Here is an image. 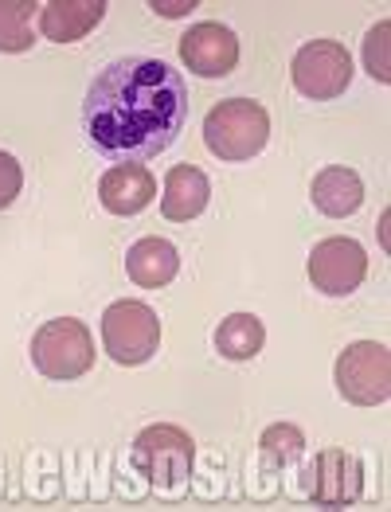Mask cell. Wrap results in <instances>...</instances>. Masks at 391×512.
I'll use <instances>...</instances> for the list:
<instances>
[{
	"instance_id": "1",
	"label": "cell",
	"mask_w": 391,
	"mask_h": 512,
	"mask_svg": "<svg viewBox=\"0 0 391 512\" xmlns=\"http://www.w3.org/2000/svg\"><path fill=\"white\" fill-rule=\"evenodd\" d=\"M188 122V86L165 59L126 55L98 71L83 102L90 145L118 161L137 165L165 153Z\"/></svg>"
},
{
	"instance_id": "2",
	"label": "cell",
	"mask_w": 391,
	"mask_h": 512,
	"mask_svg": "<svg viewBox=\"0 0 391 512\" xmlns=\"http://www.w3.org/2000/svg\"><path fill=\"white\" fill-rule=\"evenodd\" d=\"M270 141V114L255 98H227L204 118V145L219 161H251Z\"/></svg>"
},
{
	"instance_id": "3",
	"label": "cell",
	"mask_w": 391,
	"mask_h": 512,
	"mask_svg": "<svg viewBox=\"0 0 391 512\" xmlns=\"http://www.w3.org/2000/svg\"><path fill=\"white\" fill-rule=\"evenodd\" d=\"M196 462V442L184 427L157 423L133 438V466L157 489H180Z\"/></svg>"
},
{
	"instance_id": "4",
	"label": "cell",
	"mask_w": 391,
	"mask_h": 512,
	"mask_svg": "<svg viewBox=\"0 0 391 512\" xmlns=\"http://www.w3.org/2000/svg\"><path fill=\"white\" fill-rule=\"evenodd\" d=\"M32 364L47 380H79L94 368V341L90 329L75 317L44 321L32 337Z\"/></svg>"
},
{
	"instance_id": "5",
	"label": "cell",
	"mask_w": 391,
	"mask_h": 512,
	"mask_svg": "<svg viewBox=\"0 0 391 512\" xmlns=\"http://www.w3.org/2000/svg\"><path fill=\"white\" fill-rule=\"evenodd\" d=\"M102 344L106 356L122 368L145 364L161 344V321L145 301H114L102 313Z\"/></svg>"
},
{
	"instance_id": "6",
	"label": "cell",
	"mask_w": 391,
	"mask_h": 512,
	"mask_svg": "<svg viewBox=\"0 0 391 512\" xmlns=\"http://www.w3.org/2000/svg\"><path fill=\"white\" fill-rule=\"evenodd\" d=\"M337 391L352 407H380L391 395V352L376 341L348 344L337 356Z\"/></svg>"
},
{
	"instance_id": "7",
	"label": "cell",
	"mask_w": 391,
	"mask_h": 512,
	"mask_svg": "<svg viewBox=\"0 0 391 512\" xmlns=\"http://www.w3.org/2000/svg\"><path fill=\"white\" fill-rule=\"evenodd\" d=\"M290 75L298 94L313 98V102H329L337 94H345L352 83V55L345 43L337 40H313L290 63Z\"/></svg>"
},
{
	"instance_id": "8",
	"label": "cell",
	"mask_w": 391,
	"mask_h": 512,
	"mask_svg": "<svg viewBox=\"0 0 391 512\" xmlns=\"http://www.w3.org/2000/svg\"><path fill=\"white\" fill-rule=\"evenodd\" d=\"M368 274V255L356 239H321L309 255V282L329 298H348Z\"/></svg>"
},
{
	"instance_id": "9",
	"label": "cell",
	"mask_w": 391,
	"mask_h": 512,
	"mask_svg": "<svg viewBox=\"0 0 391 512\" xmlns=\"http://www.w3.org/2000/svg\"><path fill=\"white\" fill-rule=\"evenodd\" d=\"M180 59L200 79H227L239 63V40L227 24L208 20L188 28V36H180Z\"/></svg>"
},
{
	"instance_id": "10",
	"label": "cell",
	"mask_w": 391,
	"mask_h": 512,
	"mask_svg": "<svg viewBox=\"0 0 391 512\" xmlns=\"http://www.w3.org/2000/svg\"><path fill=\"white\" fill-rule=\"evenodd\" d=\"M364 489V470L356 462V454L348 450H321L313 458V470H309V497L313 505H325V509H341L352 505Z\"/></svg>"
},
{
	"instance_id": "11",
	"label": "cell",
	"mask_w": 391,
	"mask_h": 512,
	"mask_svg": "<svg viewBox=\"0 0 391 512\" xmlns=\"http://www.w3.org/2000/svg\"><path fill=\"white\" fill-rule=\"evenodd\" d=\"M157 196V180L145 165H114L98 180V200L110 215H137L145 212Z\"/></svg>"
},
{
	"instance_id": "12",
	"label": "cell",
	"mask_w": 391,
	"mask_h": 512,
	"mask_svg": "<svg viewBox=\"0 0 391 512\" xmlns=\"http://www.w3.org/2000/svg\"><path fill=\"white\" fill-rule=\"evenodd\" d=\"M106 16V0H51L40 12V28L51 43H75Z\"/></svg>"
},
{
	"instance_id": "13",
	"label": "cell",
	"mask_w": 391,
	"mask_h": 512,
	"mask_svg": "<svg viewBox=\"0 0 391 512\" xmlns=\"http://www.w3.org/2000/svg\"><path fill=\"white\" fill-rule=\"evenodd\" d=\"M212 200V184L196 165H176L165 176V196H161V212L173 223H188L208 208Z\"/></svg>"
},
{
	"instance_id": "14",
	"label": "cell",
	"mask_w": 391,
	"mask_h": 512,
	"mask_svg": "<svg viewBox=\"0 0 391 512\" xmlns=\"http://www.w3.org/2000/svg\"><path fill=\"white\" fill-rule=\"evenodd\" d=\"M180 270V255L169 239L161 235H149V239H137L130 251H126V274H130L137 286L145 290H157V286H169Z\"/></svg>"
},
{
	"instance_id": "15",
	"label": "cell",
	"mask_w": 391,
	"mask_h": 512,
	"mask_svg": "<svg viewBox=\"0 0 391 512\" xmlns=\"http://www.w3.org/2000/svg\"><path fill=\"white\" fill-rule=\"evenodd\" d=\"M309 196H313V208L321 215L345 219V215H352L364 204V180L352 169H345V165H329V169H321L313 176Z\"/></svg>"
},
{
	"instance_id": "16",
	"label": "cell",
	"mask_w": 391,
	"mask_h": 512,
	"mask_svg": "<svg viewBox=\"0 0 391 512\" xmlns=\"http://www.w3.org/2000/svg\"><path fill=\"white\" fill-rule=\"evenodd\" d=\"M262 344H266V329H262V321L255 313H231V317L219 321L216 352L223 360H235V364L255 360L262 352Z\"/></svg>"
},
{
	"instance_id": "17",
	"label": "cell",
	"mask_w": 391,
	"mask_h": 512,
	"mask_svg": "<svg viewBox=\"0 0 391 512\" xmlns=\"http://www.w3.org/2000/svg\"><path fill=\"white\" fill-rule=\"evenodd\" d=\"M32 0H0V51L20 55L32 51Z\"/></svg>"
},
{
	"instance_id": "18",
	"label": "cell",
	"mask_w": 391,
	"mask_h": 512,
	"mask_svg": "<svg viewBox=\"0 0 391 512\" xmlns=\"http://www.w3.org/2000/svg\"><path fill=\"white\" fill-rule=\"evenodd\" d=\"M259 450L270 466H290L305 450V434L294 427V423H274V427L262 430Z\"/></svg>"
},
{
	"instance_id": "19",
	"label": "cell",
	"mask_w": 391,
	"mask_h": 512,
	"mask_svg": "<svg viewBox=\"0 0 391 512\" xmlns=\"http://www.w3.org/2000/svg\"><path fill=\"white\" fill-rule=\"evenodd\" d=\"M388 32H391V24H388V20H380V24L368 32V40H364V63H368V75H372L376 83H391V71H388Z\"/></svg>"
},
{
	"instance_id": "20",
	"label": "cell",
	"mask_w": 391,
	"mask_h": 512,
	"mask_svg": "<svg viewBox=\"0 0 391 512\" xmlns=\"http://www.w3.org/2000/svg\"><path fill=\"white\" fill-rule=\"evenodd\" d=\"M20 188H24V169H20V161H16L12 153H0V212L20 196Z\"/></svg>"
},
{
	"instance_id": "21",
	"label": "cell",
	"mask_w": 391,
	"mask_h": 512,
	"mask_svg": "<svg viewBox=\"0 0 391 512\" xmlns=\"http://www.w3.org/2000/svg\"><path fill=\"white\" fill-rule=\"evenodd\" d=\"M192 8H196V0H173V4L153 0V12H161V16H188Z\"/></svg>"
}]
</instances>
